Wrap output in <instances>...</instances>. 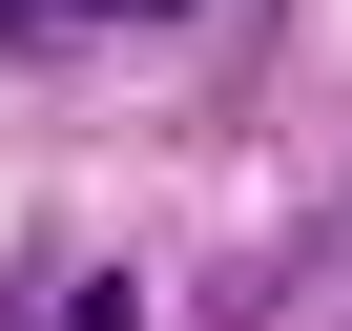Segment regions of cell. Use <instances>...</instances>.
Returning a JSON list of instances; mask_svg holds the SVG:
<instances>
[{"instance_id":"6da1fadb","label":"cell","mask_w":352,"mask_h":331,"mask_svg":"<svg viewBox=\"0 0 352 331\" xmlns=\"http://www.w3.org/2000/svg\"><path fill=\"white\" fill-rule=\"evenodd\" d=\"M124 21H166V0H0V42H124Z\"/></svg>"}]
</instances>
